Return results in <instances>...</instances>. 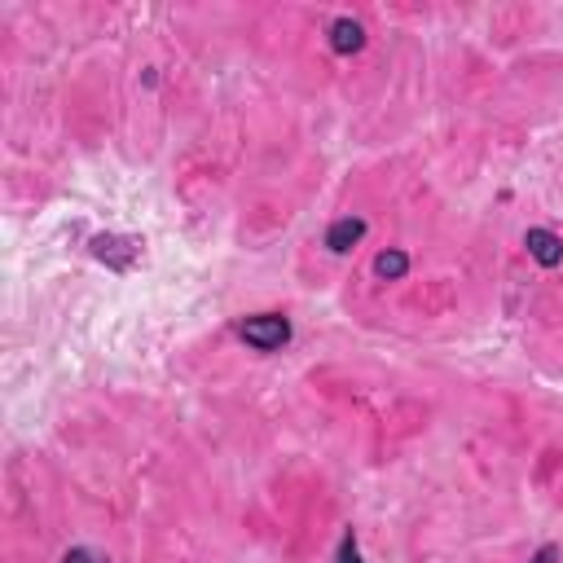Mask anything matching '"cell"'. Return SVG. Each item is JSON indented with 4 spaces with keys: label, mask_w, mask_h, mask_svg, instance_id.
Wrapping results in <instances>:
<instances>
[{
    "label": "cell",
    "mask_w": 563,
    "mask_h": 563,
    "mask_svg": "<svg viewBox=\"0 0 563 563\" xmlns=\"http://www.w3.org/2000/svg\"><path fill=\"white\" fill-rule=\"evenodd\" d=\"M374 273H379L383 282H401L405 273H410V256L405 251H379V260H374Z\"/></svg>",
    "instance_id": "6"
},
{
    "label": "cell",
    "mask_w": 563,
    "mask_h": 563,
    "mask_svg": "<svg viewBox=\"0 0 563 563\" xmlns=\"http://www.w3.org/2000/svg\"><path fill=\"white\" fill-rule=\"evenodd\" d=\"M62 563H110V559L102 555V550H93V546H71L62 555Z\"/></svg>",
    "instance_id": "8"
},
{
    "label": "cell",
    "mask_w": 563,
    "mask_h": 563,
    "mask_svg": "<svg viewBox=\"0 0 563 563\" xmlns=\"http://www.w3.org/2000/svg\"><path fill=\"white\" fill-rule=\"evenodd\" d=\"M361 238H366V220H361V216H339L335 225L326 229V251H330V256H348Z\"/></svg>",
    "instance_id": "4"
},
{
    "label": "cell",
    "mask_w": 563,
    "mask_h": 563,
    "mask_svg": "<svg viewBox=\"0 0 563 563\" xmlns=\"http://www.w3.org/2000/svg\"><path fill=\"white\" fill-rule=\"evenodd\" d=\"M528 563H559V546H555V542H546V546L537 550V555L528 559Z\"/></svg>",
    "instance_id": "9"
},
{
    "label": "cell",
    "mask_w": 563,
    "mask_h": 563,
    "mask_svg": "<svg viewBox=\"0 0 563 563\" xmlns=\"http://www.w3.org/2000/svg\"><path fill=\"white\" fill-rule=\"evenodd\" d=\"M88 256L97 264H106L110 273H132L146 256V242L132 234H93L88 238Z\"/></svg>",
    "instance_id": "2"
},
{
    "label": "cell",
    "mask_w": 563,
    "mask_h": 563,
    "mask_svg": "<svg viewBox=\"0 0 563 563\" xmlns=\"http://www.w3.org/2000/svg\"><path fill=\"white\" fill-rule=\"evenodd\" d=\"M234 335L251 352H282L286 344H291V322H286L282 313H251L234 326Z\"/></svg>",
    "instance_id": "1"
},
{
    "label": "cell",
    "mask_w": 563,
    "mask_h": 563,
    "mask_svg": "<svg viewBox=\"0 0 563 563\" xmlns=\"http://www.w3.org/2000/svg\"><path fill=\"white\" fill-rule=\"evenodd\" d=\"M335 563H366V559H361V542H357V533H352V528H344V537H339Z\"/></svg>",
    "instance_id": "7"
},
{
    "label": "cell",
    "mask_w": 563,
    "mask_h": 563,
    "mask_svg": "<svg viewBox=\"0 0 563 563\" xmlns=\"http://www.w3.org/2000/svg\"><path fill=\"white\" fill-rule=\"evenodd\" d=\"M361 44H366V27H361L357 18H335L330 22V49L335 53H361Z\"/></svg>",
    "instance_id": "5"
},
{
    "label": "cell",
    "mask_w": 563,
    "mask_h": 563,
    "mask_svg": "<svg viewBox=\"0 0 563 563\" xmlns=\"http://www.w3.org/2000/svg\"><path fill=\"white\" fill-rule=\"evenodd\" d=\"M524 247H528V256L542 264V269H559L563 264V238L555 234V229H528Z\"/></svg>",
    "instance_id": "3"
}]
</instances>
